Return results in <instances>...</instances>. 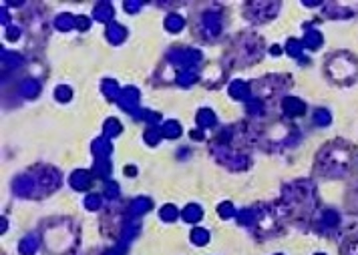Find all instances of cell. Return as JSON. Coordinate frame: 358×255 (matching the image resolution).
Returning <instances> with one entry per match:
<instances>
[{"mask_svg":"<svg viewBox=\"0 0 358 255\" xmlns=\"http://www.w3.org/2000/svg\"><path fill=\"white\" fill-rule=\"evenodd\" d=\"M316 207H318V197H316V187L312 181L302 179L288 183L282 189V213L296 225H304L308 221H314L316 217Z\"/></svg>","mask_w":358,"mask_h":255,"instance_id":"cell-1","label":"cell"},{"mask_svg":"<svg viewBox=\"0 0 358 255\" xmlns=\"http://www.w3.org/2000/svg\"><path fill=\"white\" fill-rule=\"evenodd\" d=\"M354 157H356V147L350 145L348 141L336 139L320 149L314 161V171L324 179H340L350 171Z\"/></svg>","mask_w":358,"mask_h":255,"instance_id":"cell-2","label":"cell"},{"mask_svg":"<svg viewBox=\"0 0 358 255\" xmlns=\"http://www.w3.org/2000/svg\"><path fill=\"white\" fill-rule=\"evenodd\" d=\"M282 209L274 205L258 203L254 207H246L238 213V221L252 229L260 239H272L278 233H282Z\"/></svg>","mask_w":358,"mask_h":255,"instance_id":"cell-3","label":"cell"},{"mask_svg":"<svg viewBox=\"0 0 358 255\" xmlns=\"http://www.w3.org/2000/svg\"><path fill=\"white\" fill-rule=\"evenodd\" d=\"M43 241L45 245L57 255H65L69 253L71 249L77 247V241H79V233H77V227L75 223H71L69 219H59V221H53V223H47L45 229H43Z\"/></svg>","mask_w":358,"mask_h":255,"instance_id":"cell-4","label":"cell"},{"mask_svg":"<svg viewBox=\"0 0 358 255\" xmlns=\"http://www.w3.org/2000/svg\"><path fill=\"white\" fill-rule=\"evenodd\" d=\"M324 70L328 78L334 80L336 84H352L358 78V60L350 52L340 50L326 58Z\"/></svg>","mask_w":358,"mask_h":255,"instance_id":"cell-5","label":"cell"},{"mask_svg":"<svg viewBox=\"0 0 358 255\" xmlns=\"http://www.w3.org/2000/svg\"><path fill=\"white\" fill-rule=\"evenodd\" d=\"M254 141H262V147L270 151L284 149L300 141V131H296L290 122H274L268 129H264L262 135H256Z\"/></svg>","mask_w":358,"mask_h":255,"instance_id":"cell-6","label":"cell"},{"mask_svg":"<svg viewBox=\"0 0 358 255\" xmlns=\"http://www.w3.org/2000/svg\"><path fill=\"white\" fill-rule=\"evenodd\" d=\"M262 54H264V42L256 34H244L232 44L234 64H236V60H240V64L256 62V60H260Z\"/></svg>","mask_w":358,"mask_h":255,"instance_id":"cell-7","label":"cell"},{"mask_svg":"<svg viewBox=\"0 0 358 255\" xmlns=\"http://www.w3.org/2000/svg\"><path fill=\"white\" fill-rule=\"evenodd\" d=\"M212 153L222 165H226L232 171H244V169L250 167V157L246 153H240L238 149H234L230 145H224V143H220L216 139L212 141Z\"/></svg>","mask_w":358,"mask_h":255,"instance_id":"cell-8","label":"cell"},{"mask_svg":"<svg viewBox=\"0 0 358 255\" xmlns=\"http://www.w3.org/2000/svg\"><path fill=\"white\" fill-rule=\"evenodd\" d=\"M35 175V181H37V193H35V199L39 197H47L51 195L55 189L61 187V173L53 167H39L37 171H31Z\"/></svg>","mask_w":358,"mask_h":255,"instance_id":"cell-9","label":"cell"},{"mask_svg":"<svg viewBox=\"0 0 358 255\" xmlns=\"http://www.w3.org/2000/svg\"><path fill=\"white\" fill-rule=\"evenodd\" d=\"M204 56L196 48H177L169 52V64L177 66L179 70H196L202 64Z\"/></svg>","mask_w":358,"mask_h":255,"instance_id":"cell-10","label":"cell"},{"mask_svg":"<svg viewBox=\"0 0 358 255\" xmlns=\"http://www.w3.org/2000/svg\"><path fill=\"white\" fill-rule=\"evenodd\" d=\"M246 16L252 22H266L272 20L278 10H280V2H250L246 4Z\"/></svg>","mask_w":358,"mask_h":255,"instance_id":"cell-11","label":"cell"},{"mask_svg":"<svg viewBox=\"0 0 358 255\" xmlns=\"http://www.w3.org/2000/svg\"><path fill=\"white\" fill-rule=\"evenodd\" d=\"M338 227H340V215L334 209L320 211V215H316L312 221V229L320 235H332V233H336Z\"/></svg>","mask_w":358,"mask_h":255,"instance_id":"cell-12","label":"cell"},{"mask_svg":"<svg viewBox=\"0 0 358 255\" xmlns=\"http://www.w3.org/2000/svg\"><path fill=\"white\" fill-rule=\"evenodd\" d=\"M137 102H139V90H137L135 86H127V88L121 90L119 104H121V108H125V110H127L129 114H133L135 118H139L141 112H143V108H139Z\"/></svg>","mask_w":358,"mask_h":255,"instance_id":"cell-13","label":"cell"},{"mask_svg":"<svg viewBox=\"0 0 358 255\" xmlns=\"http://www.w3.org/2000/svg\"><path fill=\"white\" fill-rule=\"evenodd\" d=\"M13 189L19 197H33L35 199V193H37V181H35V175L33 173H23L19 175L15 181H13Z\"/></svg>","mask_w":358,"mask_h":255,"instance_id":"cell-14","label":"cell"},{"mask_svg":"<svg viewBox=\"0 0 358 255\" xmlns=\"http://www.w3.org/2000/svg\"><path fill=\"white\" fill-rule=\"evenodd\" d=\"M202 26L208 38H216L222 32V12L220 10H206L202 16Z\"/></svg>","mask_w":358,"mask_h":255,"instance_id":"cell-15","label":"cell"},{"mask_svg":"<svg viewBox=\"0 0 358 255\" xmlns=\"http://www.w3.org/2000/svg\"><path fill=\"white\" fill-rule=\"evenodd\" d=\"M304 110H306V104L298 96H286L282 100V112L286 116H298V114H304Z\"/></svg>","mask_w":358,"mask_h":255,"instance_id":"cell-16","label":"cell"},{"mask_svg":"<svg viewBox=\"0 0 358 255\" xmlns=\"http://www.w3.org/2000/svg\"><path fill=\"white\" fill-rule=\"evenodd\" d=\"M324 6H326V16H330V18H346V16H352V14H354V10H352L354 4L330 2V4H324Z\"/></svg>","mask_w":358,"mask_h":255,"instance_id":"cell-17","label":"cell"},{"mask_svg":"<svg viewBox=\"0 0 358 255\" xmlns=\"http://www.w3.org/2000/svg\"><path fill=\"white\" fill-rule=\"evenodd\" d=\"M230 94L238 100H250L252 98V86L250 82H244V80H234L230 84Z\"/></svg>","mask_w":358,"mask_h":255,"instance_id":"cell-18","label":"cell"},{"mask_svg":"<svg viewBox=\"0 0 358 255\" xmlns=\"http://www.w3.org/2000/svg\"><path fill=\"white\" fill-rule=\"evenodd\" d=\"M324 38H322V32L316 30V28H306L304 32V38H302V44L304 48H310V50H318L322 46Z\"/></svg>","mask_w":358,"mask_h":255,"instance_id":"cell-19","label":"cell"},{"mask_svg":"<svg viewBox=\"0 0 358 255\" xmlns=\"http://www.w3.org/2000/svg\"><path fill=\"white\" fill-rule=\"evenodd\" d=\"M89 185H91V171L79 169V171H75V173L71 175V187H73V189L85 191V189H89Z\"/></svg>","mask_w":358,"mask_h":255,"instance_id":"cell-20","label":"cell"},{"mask_svg":"<svg viewBox=\"0 0 358 255\" xmlns=\"http://www.w3.org/2000/svg\"><path fill=\"white\" fill-rule=\"evenodd\" d=\"M91 151L95 157H109L113 153V145L107 137H101V139H95L93 145H91Z\"/></svg>","mask_w":358,"mask_h":255,"instance_id":"cell-21","label":"cell"},{"mask_svg":"<svg viewBox=\"0 0 358 255\" xmlns=\"http://www.w3.org/2000/svg\"><path fill=\"white\" fill-rule=\"evenodd\" d=\"M340 255H358V233H350L342 239Z\"/></svg>","mask_w":358,"mask_h":255,"instance_id":"cell-22","label":"cell"},{"mask_svg":"<svg viewBox=\"0 0 358 255\" xmlns=\"http://www.w3.org/2000/svg\"><path fill=\"white\" fill-rule=\"evenodd\" d=\"M95 18L99 20V22H109L111 24V18H113V14H115V10H113V4L111 2H99V4H95Z\"/></svg>","mask_w":358,"mask_h":255,"instance_id":"cell-23","label":"cell"},{"mask_svg":"<svg viewBox=\"0 0 358 255\" xmlns=\"http://www.w3.org/2000/svg\"><path fill=\"white\" fill-rule=\"evenodd\" d=\"M91 173L97 175V177H101V179H107L111 175V161H109V157H95V165H93Z\"/></svg>","mask_w":358,"mask_h":255,"instance_id":"cell-24","label":"cell"},{"mask_svg":"<svg viewBox=\"0 0 358 255\" xmlns=\"http://www.w3.org/2000/svg\"><path fill=\"white\" fill-rule=\"evenodd\" d=\"M125 36H127L125 26H121V24H117V22H111V24L107 26V38H109V42L121 44V42L125 40Z\"/></svg>","mask_w":358,"mask_h":255,"instance_id":"cell-25","label":"cell"},{"mask_svg":"<svg viewBox=\"0 0 358 255\" xmlns=\"http://www.w3.org/2000/svg\"><path fill=\"white\" fill-rule=\"evenodd\" d=\"M151 199H147V197H137V199H133L131 201V205H129V213L133 215V217H139V215H143V213H147L149 209H151Z\"/></svg>","mask_w":358,"mask_h":255,"instance_id":"cell-26","label":"cell"},{"mask_svg":"<svg viewBox=\"0 0 358 255\" xmlns=\"http://www.w3.org/2000/svg\"><path fill=\"white\" fill-rule=\"evenodd\" d=\"M218 118L214 114L212 108H202L198 112V124H200V129H212V126H216Z\"/></svg>","mask_w":358,"mask_h":255,"instance_id":"cell-27","label":"cell"},{"mask_svg":"<svg viewBox=\"0 0 358 255\" xmlns=\"http://www.w3.org/2000/svg\"><path fill=\"white\" fill-rule=\"evenodd\" d=\"M302 50H304L302 40H298V38H290V40H288V44H286V52H288L292 58H298V60H302V62L306 64L308 58L302 54Z\"/></svg>","mask_w":358,"mask_h":255,"instance_id":"cell-28","label":"cell"},{"mask_svg":"<svg viewBox=\"0 0 358 255\" xmlns=\"http://www.w3.org/2000/svg\"><path fill=\"white\" fill-rule=\"evenodd\" d=\"M101 88H103V92H105V96L109 98V100H119V96H121V88H119V84H117V80H113V78H105L103 82H101Z\"/></svg>","mask_w":358,"mask_h":255,"instance_id":"cell-29","label":"cell"},{"mask_svg":"<svg viewBox=\"0 0 358 255\" xmlns=\"http://www.w3.org/2000/svg\"><path fill=\"white\" fill-rule=\"evenodd\" d=\"M55 26L59 28V30H71V28H77V16H73V14H69V12H63V14H59L57 16V20H55Z\"/></svg>","mask_w":358,"mask_h":255,"instance_id":"cell-30","label":"cell"},{"mask_svg":"<svg viewBox=\"0 0 358 255\" xmlns=\"http://www.w3.org/2000/svg\"><path fill=\"white\" fill-rule=\"evenodd\" d=\"M182 217H184V221H188V223H198V221L204 217V209H202L200 205L192 203V205H188V207L184 209Z\"/></svg>","mask_w":358,"mask_h":255,"instance_id":"cell-31","label":"cell"},{"mask_svg":"<svg viewBox=\"0 0 358 255\" xmlns=\"http://www.w3.org/2000/svg\"><path fill=\"white\" fill-rule=\"evenodd\" d=\"M161 133L165 139H177L179 135H182V124H179L177 120H167L161 124Z\"/></svg>","mask_w":358,"mask_h":255,"instance_id":"cell-32","label":"cell"},{"mask_svg":"<svg viewBox=\"0 0 358 255\" xmlns=\"http://www.w3.org/2000/svg\"><path fill=\"white\" fill-rule=\"evenodd\" d=\"M21 90H23V96L35 98V96L41 92V82H39L37 78H27V80L21 84Z\"/></svg>","mask_w":358,"mask_h":255,"instance_id":"cell-33","label":"cell"},{"mask_svg":"<svg viewBox=\"0 0 358 255\" xmlns=\"http://www.w3.org/2000/svg\"><path fill=\"white\" fill-rule=\"evenodd\" d=\"M165 26L169 32H179L184 26H186V20L182 14H177V12H171L167 18H165Z\"/></svg>","mask_w":358,"mask_h":255,"instance_id":"cell-34","label":"cell"},{"mask_svg":"<svg viewBox=\"0 0 358 255\" xmlns=\"http://www.w3.org/2000/svg\"><path fill=\"white\" fill-rule=\"evenodd\" d=\"M198 80V70H179L175 74V82L179 86H192Z\"/></svg>","mask_w":358,"mask_h":255,"instance_id":"cell-35","label":"cell"},{"mask_svg":"<svg viewBox=\"0 0 358 255\" xmlns=\"http://www.w3.org/2000/svg\"><path fill=\"white\" fill-rule=\"evenodd\" d=\"M19 249H21V253H23V255H33V253L39 249V237H35V235L25 237V239L21 241Z\"/></svg>","mask_w":358,"mask_h":255,"instance_id":"cell-36","label":"cell"},{"mask_svg":"<svg viewBox=\"0 0 358 255\" xmlns=\"http://www.w3.org/2000/svg\"><path fill=\"white\" fill-rule=\"evenodd\" d=\"M246 106H248V114H250V116H262V114L266 112L264 100H260V98H256V96H252Z\"/></svg>","mask_w":358,"mask_h":255,"instance_id":"cell-37","label":"cell"},{"mask_svg":"<svg viewBox=\"0 0 358 255\" xmlns=\"http://www.w3.org/2000/svg\"><path fill=\"white\" fill-rule=\"evenodd\" d=\"M161 137H163V133H161V124H151L149 129L145 131V141H147L149 145H157Z\"/></svg>","mask_w":358,"mask_h":255,"instance_id":"cell-38","label":"cell"},{"mask_svg":"<svg viewBox=\"0 0 358 255\" xmlns=\"http://www.w3.org/2000/svg\"><path fill=\"white\" fill-rule=\"evenodd\" d=\"M3 64L9 66V70H13V68H17V66L23 64V58H21L19 54H15V52H7V50H3Z\"/></svg>","mask_w":358,"mask_h":255,"instance_id":"cell-39","label":"cell"},{"mask_svg":"<svg viewBox=\"0 0 358 255\" xmlns=\"http://www.w3.org/2000/svg\"><path fill=\"white\" fill-rule=\"evenodd\" d=\"M121 133V124L117 118H107L105 120V137L111 139V137H117Z\"/></svg>","mask_w":358,"mask_h":255,"instance_id":"cell-40","label":"cell"},{"mask_svg":"<svg viewBox=\"0 0 358 255\" xmlns=\"http://www.w3.org/2000/svg\"><path fill=\"white\" fill-rule=\"evenodd\" d=\"M312 118H314V122H316L318 126H326V124H330V120H332L330 110H326V108H316Z\"/></svg>","mask_w":358,"mask_h":255,"instance_id":"cell-41","label":"cell"},{"mask_svg":"<svg viewBox=\"0 0 358 255\" xmlns=\"http://www.w3.org/2000/svg\"><path fill=\"white\" fill-rule=\"evenodd\" d=\"M208 241H210V233H208L206 229L198 227V229L192 231V243H196V245H206Z\"/></svg>","mask_w":358,"mask_h":255,"instance_id":"cell-42","label":"cell"},{"mask_svg":"<svg viewBox=\"0 0 358 255\" xmlns=\"http://www.w3.org/2000/svg\"><path fill=\"white\" fill-rule=\"evenodd\" d=\"M159 215H161L163 221H175V219L179 217V211L175 209V205H165V207L159 211Z\"/></svg>","mask_w":358,"mask_h":255,"instance_id":"cell-43","label":"cell"},{"mask_svg":"<svg viewBox=\"0 0 358 255\" xmlns=\"http://www.w3.org/2000/svg\"><path fill=\"white\" fill-rule=\"evenodd\" d=\"M55 96H57V100H61V102H67V100H71L73 98V90L69 88V86H57V90H55Z\"/></svg>","mask_w":358,"mask_h":255,"instance_id":"cell-44","label":"cell"},{"mask_svg":"<svg viewBox=\"0 0 358 255\" xmlns=\"http://www.w3.org/2000/svg\"><path fill=\"white\" fill-rule=\"evenodd\" d=\"M105 197L107 199H117L119 197V187L115 181H107L105 183Z\"/></svg>","mask_w":358,"mask_h":255,"instance_id":"cell-45","label":"cell"},{"mask_svg":"<svg viewBox=\"0 0 358 255\" xmlns=\"http://www.w3.org/2000/svg\"><path fill=\"white\" fill-rule=\"evenodd\" d=\"M218 213L224 217V219H228V217H234L236 215V209H234V205L232 203H222V205H218Z\"/></svg>","mask_w":358,"mask_h":255,"instance_id":"cell-46","label":"cell"},{"mask_svg":"<svg viewBox=\"0 0 358 255\" xmlns=\"http://www.w3.org/2000/svg\"><path fill=\"white\" fill-rule=\"evenodd\" d=\"M85 207H87L89 211H97V209L101 207V197H99V195H89V197L85 199Z\"/></svg>","mask_w":358,"mask_h":255,"instance_id":"cell-47","label":"cell"},{"mask_svg":"<svg viewBox=\"0 0 358 255\" xmlns=\"http://www.w3.org/2000/svg\"><path fill=\"white\" fill-rule=\"evenodd\" d=\"M77 28L79 30H87V28H91V18L89 16H77Z\"/></svg>","mask_w":358,"mask_h":255,"instance_id":"cell-48","label":"cell"},{"mask_svg":"<svg viewBox=\"0 0 358 255\" xmlns=\"http://www.w3.org/2000/svg\"><path fill=\"white\" fill-rule=\"evenodd\" d=\"M141 6H143L141 0H129V2H125V10L127 12H137Z\"/></svg>","mask_w":358,"mask_h":255,"instance_id":"cell-49","label":"cell"},{"mask_svg":"<svg viewBox=\"0 0 358 255\" xmlns=\"http://www.w3.org/2000/svg\"><path fill=\"white\" fill-rule=\"evenodd\" d=\"M21 36V30L17 28V26H9V30H7V38L9 40H17Z\"/></svg>","mask_w":358,"mask_h":255,"instance_id":"cell-50","label":"cell"},{"mask_svg":"<svg viewBox=\"0 0 358 255\" xmlns=\"http://www.w3.org/2000/svg\"><path fill=\"white\" fill-rule=\"evenodd\" d=\"M192 137L194 139H204V131H192Z\"/></svg>","mask_w":358,"mask_h":255,"instance_id":"cell-51","label":"cell"},{"mask_svg":"<svg viewBox=\"0 0 358 255\" xmlns=\"http://www.w3.org/2000/svg\"><path fill=\"white\" fill-rule=\"evenodd\" d=\"M127 175H135V169H133V167H127Z\"/></svg>","mask_w":358,"mask_h":255,"instance_id":"cell-52","label":"cell"},{"mask_svg":"<svg viewBox=\"0 0 358 255\" xmlns=\"http://www.w3.org/2000/svg\"><path fill=\"white\" fill-rule=\"evenodd\" d=\"M316 255H326V253H316Z\"/></svg>","mask_w":358,"mask_h":255,"instance_id":"cell-53","label":"cell"},{"mask_svg":"<svg viewBox=\"0 0 358 255\" xmlns=\"http://www.w3.org/2000/svg\"><path fill=\"white\" fill-rule=\"evenodd\" d=\"M278 255H282V253H278Z\"/></svg>","mask_w":358,"mask_h":255,"instance_id":"cell-54","label":"cell"}]
</instances>
